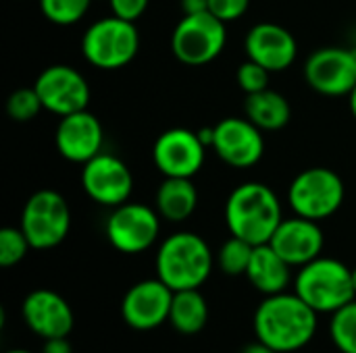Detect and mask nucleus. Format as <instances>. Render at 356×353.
Instances as JSON below:
<instances>
[{
	"label": "nucleus",
	"instance_id": "nucleus-17",
	"mask_svg": "<svg viewBox=\"0 0 356 353\" xmlns=\"http://www.w3.org/2000/svg\"><path fill=\"white\" fill-rule=\"evenodd\" d=\"M23 320L31 333L46 339L69 337L73 331V310L67 300L50 289L31 291L21 306Z\"/></svg>",
	"mask_w": 356,
	"mask_h": 353
},
{
	"label": "nucleus",
	"instance_id": "nucleus-6",
	"mask_svg": "<svg viewBox=\"0 0 356 353\" xmlns=\"http://www.w3.org/2000/svg\"><path fill=\"white\" fill-rule=\"evenodd\" d=\"M344 193V183L338 173L325 166H313L294 177L288 189V202L294 214L319 223L340 210Z\"/></svg>",
	"mask_w": 356,
	"mask_h": 353
},
{
	"label": "nucleus",
	"instance_id": "nucleus-35",
	"mask_svg": "<svg viewBox=\"0 0 356 353\" xmlns=\"http://www.w3.org/2000/svg\"><path fill=\"white\" fill-rule=\"evenodd\" d=\"M350 110H353V117L356 119V87L350 92Z\"/></svg>",
	"mask_w": 356,
	"mask_h": 353
},
{
	"label": "nucleus",
	"instance_id": "nucleus-22",
	"mask_svg": "<svg viewBox=\"0 0 356 353\" xmlns=\"http://www.w3.org/2000/svg\"><path fill=\"white\" fill-rule=\"evenodd\" d=\"M244 114L263 131H277L286 127L292 119V108L286 96L275 89H263L248 94L244 102Z\"/></svg>",
	"mask_w": 356,
	"mask_h": 353
},
{
	"label": "nucleus",
	"instance_id": "nucleus-30",
	"mask_svg": "<svg viewBox=\"0 0 356 353\" xmlns=\"http://www.w3.org/2000/svg\"><path fill=\"white\" fill-rule=\"evenodd\" d=\"M250 0H209V12L223 23L238 21L246 15Z\"/></svg>",
	"mask_w": 356,
	"mask_h": 353
},
{
	"label": "nucleus",
	"instance_id": "nucleus-11",
	"mask_svg": "<svg viewBox=\"0 0 356 353\" xmlns=\"http://www.w3.org/2000/svg\"><path fill=\"white\" fill-rule=\"evenodd\" d=\"M44 110L67 117L86 110L90 104V85L86 77L69 64L46 67L33 83Z\"/></svg>",
	"mask_w": 356,
	"mask_h": 353
},
{
	"label": "nucleus",
	"instance_id": "nucleus-33",
	"mask_svg": "<svg viewBox=\"0 0 356 353\" xmlns=\"http://www.w3.org/2000/svg\"><path fill=\"white\" fill-rule=\"evenodd\" d=\"M184 15H196L209 10V0H181Z\"/></svg>",
	"mask_w": 356,
	"mask_h": 353
},
{
	"label": "nucleus",
	"instance_id": "nucleus-28",
	"mask_svg": "<svg viewBox=\"0 0 356 353\" xmlns=\"http://www.w3.org/2000/svg\"><path fill=\"white\" fill-rule=\"evenodd\" d=\"M31 250L25 233L21 231V227H4L0 231V266L2 268H10L15 264H19L25 254Z\"/></svg>",
	"mask_w": 356,
	"mask_h": 353
},
{
	"label": "nucleus",
	"instance_id": "nucleus-26",
	"mask_svg": "<svg viewBox=\"0 0 356 353\" xmlns=\"http://www.w3.org/2000/svg\"><path fill=\"white\" fill-rule=\"evenodd\" d=\"M92 0H40L42 15L56 25H73L81 21Z\"/></svg>",
	"mask_w": 356,
	"mask_h": 353
},
{
	"label": "nucleus",
	"instance_id": "nucleus-3",
	"mask_svg": "<svg viewBox=\"0 0 356 353\" xmlns=\"http://www.w3.org/2000/svg\"><path fill=\"white\" fill-rule=\"evenodd\" d=\"M209 243L190 231L169 235L156 252V277L173 291L200 289L213 270Z\"/></svg>",
	"mask_w": 356,
	"mask_h": 353
},
{
	"label": "nucleus",
	"instance_id": "nucleus-27",
	"mask_svg": "<svg viewBox=\"0 0 356 353\" xmlns=\"http://www.w3.org/2000/svg\"><path fill=\"white\" fill-rule=\"evenodd\" d=\"M40 110H44V106H42V100L33 85L15 89L6 100V112L17 123H27V121L35 119L40 114Z\"/></svg>",
	"mask_w": 356,
	"mask_h": 353
},
{
	"label": "nucleus",
	"instance_id": "nucleus-21",
	"mask_svg": "<svg viewBox=\"0 0 356 353\" xmlns=\"http://www.w3.org/2000/svg\"><path fill=\"white\" fill-rule=\"evenodd\" d=\"M198 206V189L192 179L165 177L156 191V212L169 223L188 221Z\"/></svg>",
	"mask_w": 356,
	"mask_h": 353
},
{
	"label": "nucleus",
	"instance_id": "nucleus-37",
	"mask_svg": "<svg viewBox=\"0 0 356 353\" xmlns=\"http://www.w3.org/2000/svg\"><path fill=\"white\" fill-rule=\"evenodd\" d=\"M353 283H355V291H356V268H353Z\"/></svg>",
	"mask_w": 356,
	"mask_h": 353
},
{
	"label": "nucleus",
	"instance_id": "nucleus-4",
	"mask_svg": "<svg viewBox=\"0 0 356 353\" xmlns=\"http://www.w3.org/2000/svg\"><path fill=\"white\" fill-rule=\"evenodd\" d=\"M294 293H298L317 314H334L356 300L353 270L340 260L319 256L300 266V273L294 279Z\"/></svg>",
	"mask_w": 356,
	"mask_h": 353
},
{
	"label": "nucleus",
	"instance_id": "nucleus-5",
	"mask_svg": "<svg viewBox=\"0 0 356 353\" xmlns=\"http://www.w3.org/2000/svg\"><path fill=\"white\" fill-rule=\"evenodd\" d=\"M138 48L140 35L136 23L115 15L92 23L81 40L86 60L104 71H115L129 64L136 58Z\"/></svg>",
	"mask_w": 356,
	"mask_h": 353
},
{
	"label": "nucleus",
	"instance_id": "nucleus-7",
	"mask_svg": "<svg viewBox=\"0 0 356 353\" xmlns=\"http://www.w3.org/2000/svg\"><path fill=\"white\" fill-rule=\"evenodd\" d=\"M21 231L33 250H52L65 241L71 229L67 200L52 189H40L23 206Z\"/></svg>",
	"mask_w": 356,
	"mask_h": 353
},
{
	"label": "nucleus",
	"instance_id": "nucleus-23",
	"mask_svg": "<svg viewBox=\"0 0 356 353\" xmlns=\"http://www.w3.org/2000/svg\"><path fill=\"white\" fill-rule=\"evenodd\" d=\"M207 320H209V306L198 289L173 291L169 322L177 333L196 335L207 327Z\"/></svg>",
	"mask_w": 356,
	"mask_h": 353
},
{
	"label": "nucleus",
	"instance_id": "nucleus-29",
	"mask_svg": "<svg viewBox=\"0 0 356 353\" xmlns=\"http://www.w3.org/2000/svg\"><path fill=\"white\" fill-rule=\"evenodd\" d=\"M269 71L254 62V60H244L240 67H238V73H236V79H238V85L244 89V94H257V92H263L269 87Z\"/></svg>",
	"mask_w": 356,
	"mask_h": 353
},
{
	"label": "nucleus",
	"instance_id": "nucleus-18",
	"mask_svg": "<svg viewBox=\"0 0 356 353\" xmlns=\"http://www.w3.org/2000/svg\"><path fill=\"white\" fill-rule=\"evenodd\" d=\"M246 56L263 64L269 73L286 71L294 64L298 54L296 37L277 23H257L244 40Z\"/></svg>",
	"mask_w": 356,
	"mask_h": 353
},
{
	"label": "nucleus",
	"instance_id": "nucleus-24",
	"mask_svg": "<svg viewBox=\"0 0 356 353\" xmlns=\"http://www.w3.org/2000/svg\"><path fill=\"white\" fill-rule=\"evenodd\" d=\"M330 335L342 353H356V300L332 314Z\"/></svg>",
	"mask_w": 356,
	"mask_h": 353
},
{
	"label": "nucleus",
	"instance_id": "nucleus-13",
	"mask_svg": "<svg viewBox=\"0 0 356 353\" xmlns=\"http://www.w3.org/2000/svg\"><path fill=\"white\" fill-rule=\"evenodd\" d=\"M207 146L202 144L198 131L184 127L163 131L152 148L154 166L163 177H184L192 179L204 164Z\"/></svg>",
	"mask_w": 356,
	"mask_h": 353
},
{
	"label": "nucleus",
	"instance_id": "nucleus-25",
	"mask_svg": "<svg viewBox=\"0 0 356 353\" xmlns=\"http://www.w3.org/2000/svg\"><path fill=\"white\" fill-rule=\"evenodd\" d=\"M252 252H254V246L252 243H248V241L232 235L221 246V250L217 254V264L229 277L246 275L248 264H250V258H252Z\"/></svg>",
	"mask_w": 356,
	"mask_h": 353
},
{
	"label": "nucleus",
	"instance_id": "nucleus-19",
	"mask_svg": "<svg viewBox=\"0 0 356 353\" xmlns=\"http://www.w3.org/2000/svg\"><path fill=\"white\" fill-rule=\"evenodd\" d=\"M323 231L317 221L294 216L284 218L275 229L269 246L290 264V266H305L317 260L323 252Z\"/></svg>",
	"mask_w": 356,
	"mask_h": 353
},
{
	"label": "nucleus",
	"instance_id": "nucleus-8",
	"mask_svg": "<svg viewBox=\"0 0 356 353\" xmlns=\"http://www.w3.org/2000/svg\"><path fill=\"white\" fill-rule=\"evenodd\" d=\"M227 23L209 10L184 15L171 35V50L175 58L190 67H200L215 60L227 42Z\"/></svg>",
	"mask_w": 356,
	"mask_h": 353
},
{
	"label": "nucleus",
	"instance_id": "nucleus-1",
	"mask_svg": "<svg viewBox=\"0 0 356 353\" xmlns=\"http://www.w3.org/2000/svg\"><path fill=\"white\" fill-rule=\"evenodd\" d=\"M317 312L298 293L265 295L254 312V335L277 353H292L311 343Z\"/></svg>",
	"mask_w": 356,
	"mask_h": 353
},
{
	"label": "nucleus",
	"instance_id": "nucleus-12",
	"mask_svg": "<svg viewBox=\"0 0 356 353\" xmlns=\"http://www.w3.org/2000/svg\"><path fill=\"white\" fill-rule=\"evenodd\" d=\"M81 185L88 198L96 204L117 208L129 202L134 191V175L121 158L100 152L83 164Z\"/></svg>",
	"mask_w": 356,
	"mask_h": 353
},
{
	"label": "nucleus",
	"instance_id": "nucleus-16",
	"mask_svg": "<svg viewBox=\"0 0 356 353\" xmlns=\"http://www.w3.org/2000/svg\"><path fill=\"white\" fill-rule=\"evenodd\" d=\"M56 150L63 158L69 162L86 164L94 156L102 152L104 144V129L96 114H92L88 108L60 117V123L54 133Z\"/></svg>",
	"mask_w": 356,
	"mask_h": 353
},
{
	"label": "nucleus",
	"instance_id": "nucleus-32",
	"mask_svg": "<svg viewBox=\"0 0 356 353\" xmlns=\"http://www.w3.org/2000/svg\"><path fill=\"white\" fill-rule=\"evenodd\" d=\"M42 353H73L71 343L67 341V337H56V339H46Z\"/></svg>",
	"mask_w": 356,
	"mask_h": 353
},
{
	"label": "nucleus",
	"instance_id": "nucleus-20",
	"mask_svg": "<svg viewBox=\"0 0 356 353\" xmlns=\"http://www.w3.org/2000/svg\"><path fill=\"white\" fill-rule=\"evenodd\" d=\"M290 268L292 266L269 243H263V246H254V252L246 270V279L263 295H275L288 289L290 277H292Z\"/></svg>",
	"mask_w": 356,
	"mask_h": 353
},
{
	"label": "nucleus",
	"instance_id": "nucleus-36",
	"mask_svg": "<svg viewBox=\"0 0 356 353\" xmlns=\"http://www.w3.org/2000/svg\"><path fill=\"white\" fill-rule=\"evenodd\" d=\"M6 353H31V352H27V350H10V352H6Z\"/></svg>",
	"mask_w": 356,
	"mask_h": 353
},
{
	"label": "nucleus",
	"instance_id": "nucleus-2",
	"mask_svg": "<svg viewBox=\"0 0 356 353\" xmlns=\"http://www.w3.org/2000/svg\"><path fill=\"white\" fill-rule=\"evenodd\" d=\"M282 221V202L265 183H242L225 202V225L229 233L252 246L269 243Z\"/></svg>",
	"mask_w": 356,
	"mask_h": 353
},
{
	"label": "nucleus",
	"instance_id": "nucleus-14",
	"mask_svg": "<svg viewBox=\"0 0 356 353\" xmlns=\"http://www.w3.org/2000/svg\"><path fill=\"white\" fill-rule=\"evenodd\" d=\"M213 150L234 169L254 166L265 152L263 129L246 117H227L213 127Z\"/></svg>",
	"mask_w": 356,
	"mask_h": 353
},
{
	"label": "nucleus",
	"instance_id": "nucleus-10",
	"mask_svg": "<svg viewBox=\"0 0 356 353\" xmlns=\"http://www.w3.org/2000/svg\"><path fill=\"white\" fill-rule=\"evenodd\" d=\"M305 79L323 96H350L356 87V50L327 46L313 52L305 62Z\"/></svg>",
	"mask_w": 356,
	"mask_h": 353
},
{
	"label": "nucleus",
	"instance_id": "nucleus-15",
	"mask_svg": "<svg viewBox=\"0 0 356 353\" xmlns=\"http://www.w3.org/2000/svg\"><path fill=\"white\" fill-rule=\"evenodd\" d=\"M173 289L159 277L136 283L121 302V316L134 331H152L169 320Z\"/></svg>",
	"mask_w": 356,
	"mask_h": 353
},
{
	"label": "nucleus",
	"instance_id": "nucleus-31",
	"mask_svg": "<svg viewBox=\"0 0 356 353\" xmlns=\"http://www.w3.org/2000/svg\"><path fill=\"white\" fill-rule=\"evenodd\" d=\"M148 2L150 0H108L113 15L119 17V19L131 21V23H136L146 12Z\"/></svg>",
	"mask_w": 356,
	"mask_h": 353
},
{
	"label": "nucleus",
	"instance_id": "nucleus-34",
	"mask_svg": "<svg viewBox=\"0 0 356 353\" xmlns=\"http://www.w3.org/2000/svg\"><path fill=\"white\" fill-rule=\"evenodd\" d=\"M240 353H277L275 350H271L269 345H265V343H261L259 339L254 341V343H248V345H244Z\"/></svg>",
	"mask_w": 356,
	"mask_h": 353
},
{
	"label": "nucleus",
	"instance_id": "nucleus-9",
	"mask_svg": "<svg viewBox=\"0 0 356 353\" xmlns=\"http://www.w3.org/2000/svg\"><path fill=\"white\" fill-rule=\"evenodd\" d=\"M161 233V214L146 204L125 202L106 218V239L121 254L146 252Z\"/></svg>",
	"mask_w": 356,
	"mask_h": 353
}]
</instances>
